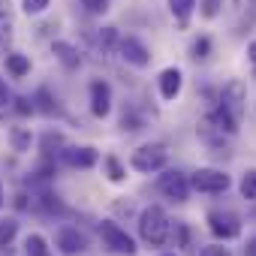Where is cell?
<instances>
[{"label": "cell", "mask_w": 256, "mask_h": 256, "mask_svg": "<svg viewBox=\"0 0 256 256\" xmlns=\"http://www.w3.org/2000/svg\"><path fill=\"white\" fill-rule=\"evenodd\" d=\"M169 232H172L169 214L160 205H148L142 211V217H139V235H142V241L151 244V247H160V244H166Z\"/></svg>", "instance_id": "obj_1"}, {"label": "cell", "mask_w": 256, "mask_h": 256, "mask_svg": "<svg viewBox=\"0 0 256 256\" xmlns=\"http://www.w3.org/2000/svg\"><path fill=\"white\" fill-rule=\"evenodd\" d=\"M169 163V151H166V145H160V142H151V145H142V148H136L133 151V157H130V166L136 169V172H160L163 166Z\"/></svg>", "instance_id": "obj_2"}, {"label": "cell", "mask_w": 256, "mask_h": 256, "mask_svg": "<svg viewBox=\"0 0 256 256\" xmlns=\"http://www.w3.org/2000/svg\"><path fill=\"white\" fill-rule=\"evenodd\" d=\"M100 238H102V247H108L112 253H120V256H136V241L126 235L114 220H102L96 226Z\"/></svg>", "instance_id": "obj_3"}, {"label": "cell", "mask_w": 256, "mask_h": 256, "mask_svg": "<svg viewBox=\"0 0 256 256\" xmlns=\"http://www.w3.org/2000/svg\"><path fill=\"white\" fill-rule=\"evenodd\" d=\"M229 184H232L229 175L217 172V169H196L193 178H190V187L199 190V193H226Z\"/></svg>", "instance_id": "obj_4"}, {"label": "cell", "mask_w": 256, "mask_h": 256, "mask_svg": "<svg viewBox=\"0 0 256 256\" xmlns=\"http://www.w3.org/2000/svg\"><path fill=\"white\" fill-rule=\"evenodd\" d=\"M160 190H163L169 199H175V202H187V196H190V181H187L184 172L169 169V172L160 175Z\"/></svg>", "instance_id": "obj_5"}, {"label": "cell", "mask_w": 256, "mask_h": 256, "mask_svg": "<svg viewBox=\"0 0 256 256\" xmlns=\"http://www.w3.org/2000/svg\"><path fill=\"white\" fill-rule=\"evenodd\" d=\"M208 229H211L217 238L229 241V238H235V235L241 232V220H238L232 211H211V214H208Z\"/></svg>", "instance_id": "obj_6"}, {"label": "cell", "mask_w": 256, "mask_h": 256, "mask_svg": "<svg viewBox=\"0 0 256 256\" xmlns=\"http://www.w3.org/2000/svg\"><path fill=\"white\" fill-rule=\"evenodd\" d=\"M118 48H120V58L126 64H133L139 70H145L151 64V52L145 48V42H139L136 36H126V40H118Z\"/></svg>", "instance_id": "obj_7"}, {"label": "cell", "mask_w": 256, "mask_h": 256, "mask_svg": "<svg viewBox=\"0 0 256 256\" xmlns=\"http://www.w3.org/2000/svg\"><path fill=\"white\" fill-rule=\"evenodd\" d=\"M220 108H226V112L241 124V118H244V84H241V82H229V84L223 88V94H220Z\"/></svg>", "instance_id": "obj_8"}, {"label": "cell", "mask_w": 256, "mask_h": 256, "mask_svg": "<svg viewBox=\"0 0 256 256\" xmlns=\"http://www.w3.org/2000/svg\"><path fill=\"white\" fill-rule=\"evenodd\" d=\"M100 160V154L94 148H64L60 151V163H66L70 169H94Z\"/></svg>", "instance_id": "obj_9"}, {"label": "cell", "mask_w": 256, "mask_h": 256, "mask_svg": "<svg viewBox=\"0 0 256 256\" xmlns=\"http://www.w3.org/2000/svg\"><path fill=\"white\" fill-rule=\"evenodd\" d=\"M90 112H94L96 118H106V114L112 112V88H108L102 78L90 82Z\"/></svg>", "instance_id": "obj_10"}, {"label": "cell", "mask_w": 256, "mask_h": 256, "mask_svg": "<svg viewBox=\"0 0 256 256\" xmlns=\"http://www.w3.org/2000/svg\"><path fill=\"white\" fill-rule=\"evenodd\" d=\"M58 247H60V253H66V256H76V253L88 250V241H84V235H82L78 229H72V226H64V229H58Z\"/></svg>", "instance_id": "obj_11"}, {"label": "cell", "mask_w": 256, "mask_h": 256, "mask_svg": "<svg viewBox=\"0 0 256 256\" xmlns=\"http://www.w3.org/2000/svg\"><path fill=\"white\" fill-rule=\"evenodd\" d=\"M157 84H160V96H163V100H175V96L181 94L184 76H181V70H178V66H169V70H163V72H160Z\"/></svg>", "instance_id": "obj_12"}, {"label": "cell", "mask_w": 256, "mask_h": 256, "mask_svg": "<svg viewBox=\"0 0 256 256\" xmlns=\"http://www.w3.org/2000/svg\"><path fill=\"white\" fill-rule=\"evenodd\" d=\"M211 124L217 126V130L229 133V136H232V133H238V120H235V118H232V114H229L226 108H220V106H217V108L211 112Z\"/></svg>", "instance_id": "obj_13"}, {"label": "cell", "mask_w": 256, "mask_h": 256, "mask_svg": "<svg viewBox=\"0 0 256 256\" xmlns=\"http://www.w3.org/2000/svg\"><path fill=\"white\" fill-rule=\"evenodd\" d=\"M54 54H58V60H60L66 70H76V66L82 64V54H78L70 42H54Z\"/></svg>", "instance_id": "obj_14"}, {"label": "cell", "mask_w": 256, "mask_h": 256, "mask_svg": "<svg viewBox=\"0 0 256 256\" xmlns=\"http://www.w3.org/2000/svg\"><path fill=\"white\" fill-rule=\"evenodd\" d=\"M24 256H52L48 241L42 235H28L24 238Z\"/></svg>", "instance_id": "obj_15"}, {"label": "cell", "mask_w": 256, "mask_h": 256, "mask_svg": "<svg viewBox=\"0 0 256 256\" xmlns=\"http://www.w3.org/2000/svg\"><path fill=\"white\" fill-rule=\"evenodd\" d=\"M6 70H10L16 78H22V76H28V72H30V60H28L24 54L12 52V54H6Z\"/></svg>", "instance_id": "obj_16"}, {"label": "cell", "mask_w": 256, "mask_h": 256, "mask_svg": "<svg viewBox=\"0 0 256 256\" xmlns=\"http://www.w3.org/2000/svg\"><path fill=\"white\" fill-rule=\"evenodd\" d=\"M18 235V220L16 217H6V220H0V250L10 247Z\"/></svg>", "instance_id": "obj_17"}, {"label": "cell", "mask_w": 256, "mask_h": 256, "mask_svg": "<svg viewBox=\"0 0 256 256\" xmlns=\"http://www.w3.org/2000/svg\"><path fill=\"white\" fill-rule=\"evenodd\" d=\"M169 10H172V16H175L181 24H187L190 12L196 10V0H169Z\"/></svg>", "instance_id": "obj_18"}, {"label": "cell", "mask_w": 256, "mask_h": 256, "mask_svg": "<svg viewBox=\"0 0 256 256\" xmlns=\"http://www.w3.org/2000/svg\"><path fill=\"white\" fill-rule=\"evenodd\" d=\"M241 196L244 199H256V169L244 172V178H241Z\"/></svg>", "instance_id": "obj_19"}, {"label": "cell", "mask_w": 256, "mask_h": 256, "mask_svg": "<svg viewBox=\"0 0 256 256\" xmlns=\"http://www.w3.org/2000/svg\"><path fill=\"white\" fill-rule=\"evenodd\" d=\"M12 28V10H10V0H0V34H10Z\"/></svg>", "instance_id": "obj_20"}, {"label": "cell", "mask_w": 256, "mask_h": 256, "mask_svg": "<svg viewBox=\"0 0 256 256\" xmlns=\"http://www.w3.org/2000/svg\"><path fill=\"white\" fill-rule=\"evenodd\" d=\"M48 4H52V0H22V10L28 16H40V12L48 10Z\"/></svg>", "instance_id": "obj_21"}, {"label": "cell", "mask_w": 256, "mask_h": 256, "mask_svg": "<svg viewBox=\"0 0 256 256\" xmlns=\"http://www.w3.org/2000/svg\"><path fill=\"white\" fill-rule=\"evenodd\" d=\"M208 52H211V40H208V36H199V40L193 42V58H196V60H205Z\"/></svg>", "instance_id": "obj_22"}, {"label": "cell", "mask_w": 256, "mask_h": 256, "mask_svg": "<svg viewBox=\"0 0 256 256\" xmlns=\"http://www.w3.org/2000/svg\"><path fill=\"white\" fill-rule=\"evenodd\" d=\"M106 169H108V178H112V181H124V178H126L124 166H120L114 157H108V160H106Z\"/></svg>", "instance_id": "obj_23"}, {"label": "cell", "mask_w": 256, "mask_h": 256, "mask_svg": "<svg viewBox=\"0 0 256 256\" xmlns=\"http://www.w3.org/2000/svg\"><path fill=\"white\" fill-rule=\"evenodd\" d=\"M96 40H100V46H102V48H112V46L118 42V30H114V28H102Z\"/></svg>", "instance_id": "obj_24"}, {"label": "cell", "mask_w": 256, "mask_h": 256, "mask_svg": "<svg viewBox=\"0 0 256 256\" xmlns=\"http://www.w3.org/2000/svg\"><path fill=\"white\" fill-rule=\"evenodd\" d=\"M36 100H40V108H42L46 114H52V112H58V106H54V100L48 96V90H40V94H36Z\"/></svg>", "instance_id": "obj_25"}, {"label": "cell", "mask_w": 256, "mask_h": 256, "mask_svg": "<svg viewBox=\"0 0 256 256\" xmlns=\"http://www.w3.org/2000/svg\"><path fill=\"white\" fill-rule=\"evenodd\" d=\"M88 12H106L108 10V0H82Z\"/></svg>", "instance_id": "obj_26"}, {"label": "cell", "mask_w": 256, "mask_h": 256, "mask_svg": "<svg viewBox=\"0 0 256 256\" xmlns=\"http://www.w3.org/2000/svg\"><path fill=\"white\" fill-rule=\"evenodd\" d=\"M199 256H232V253H229V247H223V244H211V247H205Z\"/></svg>", "instance_id": "obj_27"}, {"label": "cell", "mask_w": 256, "mask_h": 256, "mask_svg": "<svg viewBox=\"0 0 256 256\" xmlns=\"http://www.w3.org/2000/svg\"><path fill=\"white\" fill-rule=\"evenodd\" d=\"M12 142H16V151H24V148L30 145V136L22 133V130H16V133H12Z\"/></svg>", "instance_id": "obj_28"}, {"label": "cell", "mask_w": 256, "mask_h": 256, "mask_svg": "<svg viewBox=\"0 0 256 256\" xmlns=\"http://www.w3.org/2000/svg\"><path fill=\"white\" fill-rule=\"evenodd\" d=\"M16 108H18V114H30V112H36V106L28 100V96H22V100H16Z\"/></svg>", "instance_id": "obj_29"}, {"label": "cell", "mask_w": 256, "mask_h": 256, "mask_svg": "<svg viewBox=\"0 0 256 256\" xmlns=\"http://www.w3.org/2000/svg\"><path fill=\"white\" fill-rule=\"evenodd\" d=\"M220 12V0H205V10H202V16L205 18H214Z\"/></svg>", "instance_id": "obj_30"}, {"label": "cell", "mask_w": 256, "mask_h": 256, "mask_svg": "<svg viewBox=\"0 0 256 256\" xmlns=\"http://www.w3.org/2000/svg\"><path fill=\"white\" fill-rule=\"evenodd\" d=\"M42 148H46V151H52V148H64V139H60V136H52V133H48V136L42 139Z\"/></svg>", "instance_id": "obj_31"}, {"label": "cell", "mask_w": 256, "mask_h": 256, "mask_svg": "<svg viewBox=\"0 0 256 256\" xmlns=\"http://www.w3.org/2000/svg\"><path fill=\"white\" fill-rule=\"evenodd\" d=\"M10 100H12V96H10V88H6L4 78H0V106H10Z\"/></svg>", "instance_id": "obj_32"}, {"label": "cell", "mask_w": 256, "mask_h": 256, "mask_svg": "<svg viewBox=\"0 0 256 256\" xmlns=\"http://www.w3.org/2000/svg\"><path fill=\"white\" fill-rule=\"evenodd\" d=\"M244 256H256V238H247V247H244Z\"/></svg>", "instance_id": "obj_33"}, {"label": "cell", "mask_w": 256, "mask_h": 256, "mask_svg": "<svg viewBox=\"0 0 256 256\" xmlns=\"http://www.w3.org/2000/svg\"><path fill=\"white\" fill-rule=\"evenodd\" d=\"M247 60L256 66V42H250V48H247Z\"/></svg>", "instance_id": "obj_34"}, {"label": "cell", "mask_w": 256, "mask_h": 256, "mask_svg": "<svg viewBox=\"0 0 256 256\" xmlns=\"http://www.w3.org/2000/svg\"><path fill=\"white\" fill-rule=\"evenodd\" d=\"M4 202H6V196H4V184H0V208H4Z\"/></svg>", "instance_id": "obj_35"}, {"label": "cell", "mask_w": 256, "mask_h": 256, "mask_svg": "<svg viewBox=\"0 0 256 256\" xmlns=\"http://www.w3.org/2000/svg\"><path fill=\"white\" fill-rule=\"evenodd\" d=\"M163 256H175V253H163Z\"/></svg>", "instance_id": "obj_36"}]
</instances>
